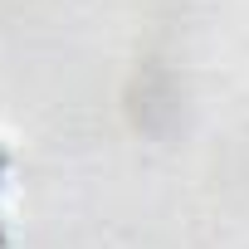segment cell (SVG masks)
<instances>
[{"instance_id": "1", "label": "cell", "mask_w": 249, "mask_h": 249, "mask_svg": "<svg viewBox=\"0 0 249 249\" xmlns=\"http://www.w3.org/2000/svg\"><path fill=\"white\" fill-rule=\"evenodd\" d=\"M10 171H15V157L10 147L0 142V249H10V220H5V196H10Z\"/></svg>"}]
</instances>
